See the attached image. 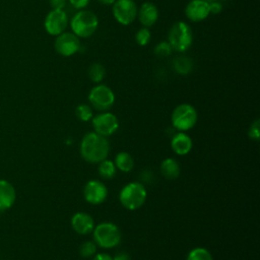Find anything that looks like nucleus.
Here are the masks:
<instances>
[{"label": "nucleus", "instance_id": "5701e85b", "mask_svg": "<svg viewBox=\"0 0 260 260\" xmlns=\"http://www.w3.org/2000/svg\"><path fill=\"white\" fill-rule=\"evenodd\" d=\"M187 260H213L211 253L202 247L192 249L187 256Z\"/></svg>", "mask_w": 260, "mask_h": 260}, {"label": "nucleus", "instance_id": "bb28decb", "mask_svg": "<svg viewBox=\"0 0 260 260\" xmlns=\"http://www.w3.org/2000/svg\"><path fill=\"white\" fill-rule=\"evenodd\" d=\"M173 52V49L171 47V45L169 44V42H160L158 43L154 50H153V53L157 56V57H168L172 54Z\"/></svg>", "mask_w": 260, "mask_h": 260}, {"label": "nucleus", "instance_id": "39448f33", "mask_svg": "<svg viewBox=\"0 0 260 260\" xmlns=\"http://www.w3.org/2000/svg\"><path fill=\"white\" fill-rule=\"evenodd\" d=\"M94 243L101 248L111 249L121 242V232L113 222H101L93 229Z\"/></svg>", "mask_w": 260, "mask_h": 260}, {"label": "nucleus", "instance_id": "72a5a7b5", "mask_svg": "<svg viewBox=\"0 0 260 260\" xmlns=\"http://www.w3.org/2000/svg\"><path fill=\"white\" fill-rule=\"evenodd\" d=\"M116 0H99V2L103 5H113Z\"/></svg>", "mask_w": 260, "mask_h": 260}, {"label": "nucleus", "instance_id": "c85d7f7f", "mask_svg": "<svg viewBox=\"0 0 260 260\" xmlns=\"http://www.w3.org/2000/svg\"><path fill=\"white\" fill-rule=\"evenodd\" d=\"M208 5H209V13L211 14H218L222 10V4L218 0L210 1L208 2Z\"/></svg>", "mask_w": 260, "mask_h": 260}, {"label": "nucleus", "instance_id": "dca6fc26", "mask_svg": "<svg viewBox=\"0 0 260 260\" xmlns=\"http://www.w3.org/2000/svg\"><path fill=\"white\" fill-rule=\"evenodd\" d=\"M193 143L189 135L184 132L176 133L171 140V147L173 151L178 155H185L192 149Z\"/></svg>", "mask_w": 260, "mask_h": 260}, {"label": "nucleus", "instance_id": "0eeeda50", "mask_svg": "<svg viewBox=\"0 0 260 260\" xmlns=\"http://www.w3.org/2000/svg\"><path fill=\"white\" fill-rule=\"evenodd\" d=\"M88 101L92 108L101 112H106L112 108L115 103L114 91L106 84L93 86L88 93Z\"/></svg>", "mask_w": 260, "mask_h": 260}, {"label": "nucleus", "instance_id": "f8f14e48", "mask_svg": "<svg viewBox=\"0 0 260 260\" xmlns=\"http://www.w3.org/2000/svg\"><path fill=\"white\" fill-rule=\"evenodd\" d=\"M83 196L90 204H101L108 196V189L106 185L98 180L88 181L83 189Z\"/></svg>", "mask_w": 260, "mask_h": 260}, {"label": "nucleus", "instance_id": "1a4fd4ad", "mask_svg": "<svg viewBox=\"0 0 260 260\" xmlns=\"http://www.w3.org/2000/svg\"><path fill=\"white\" fill-rule=\"evenodd\" d=\"M94 132L102 136H110L119 128V121L116 115L110 112H102L92 118Z\"/></svg>", "mask_w": 260, "mask_h": 260}, {"label": "nucleus", "instance_id": "cd10ccee", "mask_svg": "<svg viewBox=\"0 0 260 260\" xmlns=\"http://www.w3.org/2000/svg\"><path fill=\"white\" fill-rule=\"evenodd\" d=\"M248 135L253 140L257 141L259 139V137H260V122H259V120H255L251 124L249 131H248Z\"/></svg>", "mask_w": 260, "mask_h": 260}, {"label": "nucleus", "instance_id": "a878e982", "mask_svg": "<svg viewBox=\"0 0 260 260\" xmlns=\"http://www.w3.org/2000/svg\"><path fill=\"white\" fill-rule=\"evenodd\" d=\"M151 39V34L148 27H141L135 34V41L139 46H146Z\"/></svg>", "mask_w": 260, "mask_h": 260}, {"label": "nucleus", "instance_id": "ddd939ff", "mask_svg": "<svg viewBox=\"0 0 260 260\" xmlns=\"http://www.w3.org/2000/svg\"><path fill=\"white\" fill-rule=\"evenodd\" d=\"M187 18L193 22H199L207 18L209 13V5L205 0H190L185 7Z\"/></svg>", "mask_w": 260, "mask_h": 260}, {"label": "nucleus", "instance_id": "aec40b11", "mask_svg": "<svg viewBox=\"0 0 260 260\" xmlns=\"http://www.w3.org/2000/svg\"><path fill=\"white\" fill-rule=\"evenodd\" d=\"M114 164L118 170L126 173V172H130L133 169L134 160L128 152L121 151L116 155Z\"/></svg>", "mask_w": 260, "mask_h": 260}, {"label": "nucleus", "instance_id": "9d476101", "mask_svg": "<svg viewBox=\"0 0 260 260\" xmlns=\"http://www.w3.org/2000/svg\"><path fill=\"white\" fill-rule=\"evenodd\" d=\"M54 49L59 55L63 57L72 56L80 49L79 38L73 32L64 31L56 37L54 42Z\"/></svg>", "mask_w": 260, "mask_h": 260}, {"label": "nucleus", "instance_id": "2f4dec72", "mask_svg": "<svg viewBox=\"0 0 260 260\" xmlns=\"http://www.w3.org/2000/svg\"><path fill=\"white\" fill-rule=\"evenodd\" d=\"M113 260H130V256L128 253L124 251H120L116 253V255L113 257Z\"/></svg>", "mask_w": 260, "mask_h": 260}, {"label": "nucleus", "instance_id": "4468645a", "mask_svg": "<svg viewBox=\"0 0 260 260\" xmlns=\"http://www.w3.org/2000/svg\"><path fill=\"white\" fill-rule=\"evenodd\" d=\"M72 229L79 235H87L94 229V221L86 212H76L71 218Z\"/></svg>", "mask_w": 260, "mask_h": 260}, {"label": "nucleus", "instance_id": "473e14b6", "mask_svg": "<svg viewBox=\"0 0 260 260\" xmlns=\"http://www.w3.org/2000/svg\"><path fill=\"white\" fill-rule=\"evenodd\" d=\"M92 260H113V257L106 253H99L93 256Z\"/></svg>", "mask_w": 260, "mask_h": 260}, {"label": "nucleus", "instance_id": "412c9836", "mask_svg": "<svg viewBox=\"0 0 260 260\" xmlns=\"http://www.w3.org/2000/svg\"><path fill=\"white\" fill-rule=\"evenodd\" d=\"M89 79L94 83H100L104 80L106 76V68L101 63H92L87 70Z\"/></svg>", "mask_w": 260, "mask_h": 260}, {"label": "nucleus", "instance_id": "423d86ee", "mask_svg": "<svg viewBox=\"0 0 260 260\" xmlns=\"http://www.w3.org/2000/svg\"><path fill=\"white\" fill-rule=\"evenodd\" d=\"M197 111L190 104H181L177 106L171 116L172 125L175 129L186 131L193 128L197 122Z\"/></svg>", "mask_w": 260, "mask_h": 260}, {"label": "nucleus", "instance_id": "f3484780", "mask_svg": "<svg viewBox=\"0 0 260 260\" xmlns=\"http://www.w3.org/2000/svg\"><path fill=\"white\" fill-rule=\"evenodd\" d=\"M16 198L15 189L6 180H0V210L10 208Z\"/></svg>", "mask_w": 260, "mask_h": 260}, {"label": "nucleus", "instance_id": "20e7f679", "mask_svg": "<svg viewBox=\"0 0 260 260\" xmlns=\"http://www.w3.org/2000/svg\"><path fill=\"white\" fill-rule=\"evenodd\" d=\"M146 196L147 193L143 184L138 182H131L121 189L119 200L125 208L129 210H135L144 204Z\"/></svg>", "mask_w": 260, "mask_h": 260}, {"label": "nucleus", "instance_id": "9b49d317", "mask_svg": "<svg viewBox=\"0 0 260 260\" xmlns=\"http://www.w3.org/2000/svg\"><path fill=\"white\" fill-rule=\"evenodd\" d=\"M68 25V17L64 10L52 9L46 16L44 26L51 36H58L65 31Z\"/></svg>", "mask_w": 260, "mask_h": 260}, {"label": "nucleus", "instance_id": "2eb2a0df", "mask_svg": "<svg viewBox=\"0 0 260 260\" xmlns=\"http://www.w3.org/2000/svg\"><path fill=\"white\" fill-rule=\"evenodd\" d=\"M138 19L144 27L152 26L158 18V9L151 2H144L137 12Z\"/></svg>", "mask_w": 260, "mask_h": 260}, {"label": "nucleus", "instance_id": "b1692460", "mask_svg": "<svg viewBox=\"0 0 260 260\" xmlns=\"http://www.w3.org/2000/svg\"><path fill=\"white\" fill-rule=\"evenodd\" d=\"M76 117L83 122H87L92 119V109L89 105L80 104L75 109Z\"/></svg>", "mask_w": 260, "mask_h": 260}, {"label": "nucleus", "instance_id": "f03ea898", "mask_svg": "<svg viewBox=\"0 0 260 260\" xmlns=\"http://www.w3.org/2000/svg\"><path fill=\"white\" fill-rule=\"evenodd\" d=\"M98 16L93 12L85 9L76 12L70 20L72 32L78 38H88L92 36L98 29Z\"/></svg>", "mask_w": 260, "mask_h": 260}, {"label": "nucleus", "instance_id": "393cba45", "mask_svg": "<svg viewBox=\"0 0 260 260\" xmlns=\"http://www.w3.org/2000/svg\"><path fill=\"white\" fill-rule=\"evenodd\" d=\"M96 253V244L92 241H86L79 247V254L83 258H91Z\"/></svg>", "mask_w": 260, "mask_h": 260}, {"label": "nucleus", "instance_id": "4be33fe9", "mask_svg": "<svg viewBox=\"0 0 260 260\" xmlns=\"http://www.w3.org/2000/svg\"><path fill=\"white\" fill-rule=\"evenodd\" d=\"M99 174L102 178L106 179V180H109V179H112L115 174H116V166L114 164V161L110 160V159H104L102 160L101 162H99Z\"/></svg>", "mask_w": 260, "mask_h": 260}, {"label": "nucleus", "instance_id": "f704fd0d", "mask_svg": "<svg viewBox=\"0 0 260 260\" xmlns=\"http://www.w3.org/2000/svg\"><path fill=\"white\" fill-rule=\"evenodd\" d=\"M205 1H207V2H210V1H215V0H205Z\"/></svg>", "mask_w": 260, "mask_h": 260}, {"label": "nucleus", "instance_id": "f257e3e1", "mask_svg": "<svg viewBox=\"0 0 260 260\" xmlns=\"http://www.w3.org/2000/svg\"><path fill=\"white\" fill-rule=\"evenodd\" d=\"M110 152V144L107 137L95 132L86 133L80 143L82 157L91 164H99L106 159Z\"/></svg>", "mask_w": 260, "mask_h": 260}, {"label": "nucleus", "instance_id": "a211bd4d", "mask_svg": "<svg viewBox=\"0 0 260 260\" xmlns=\"http://www.w3.org/2000/svg\"><path fill=\"white\" fill-rule=\"evenodd\" d=\"M180 165L175 158L168 157L164 159L160 164V173L165 178L169 180L178 178L180 175Z\"/></svg>", "mask_w": 260, "mask_h": 260}, {"label": "nucleus", "instance_id": "7c9ffc66", "mask_svg": "<svg viewBox=\"0 0 260 260\" xmlns=\"http://www.w3.org/2000/svg\"><path fill=\"white\" fill-rule=\"evenodd\" d=\"M50 6L52 9L55 10H63V8L66 6L67 0H49Z\"/></svg>", "mask_w": 260, "mask_h": 260}, {"label": "nucleus", "instance_id": "6ab92c4d", "mask_svg": "<svg viewBox=\"0 0 260 260\" xmlns=\"http://www.w3.org/2000/svg\"><path fill=\"white\" fill-rule=\"evenodd\" d=\"M173 67L178 74L187 75L193 70V61L185 55L177 56L173 60Z\"/></svg>", "mask_w": 260, "mask_h": 260}, {"label": "nucleus", "instance_id": "c756f323", "mask_svg": "<svg viewBox=\"0 0 260 260\" xmlns=\"http://www.w3.org/2000/svg\"><path fill=\"white\" fill-rule=\"evenodd\" d=\"M90 0H69V3L71 4V6H73L75 9L81 10L83 8H85Z\"/></svg>", "mask_w": 260, "mask_h": 260}, {"label": "nucleus", "instance_id": "6e6552de", "mask_svg": "<svg viewBox=\"0 0 260 260\" xmlns=\"http://www.w3.org/2000/svg\"><path fill=\"white\" fill-rule=\"evenodd\" d=\"M112 12L120 24L129 25L136 19L138 8L134 0H116Z\"/></svg>", "mask_w": 260, "mask_h": 260}, {"label": "nucleus", "instance_id": "7ed1b4c3", "mask_svg": "<svg viewBox=\"0 0 260 260\" xmlns=\"http://www.w3.org/2000/svg\"><path fill=\"white\" fill-rule=\"evenodd\" d=\"M168 42L173 51L179 53L186 52L193 42V32L190 25L185 21L175 22L169 30Z\"/></svg>", "mask_w": 260, "mask_h": 260}]
</instances>
